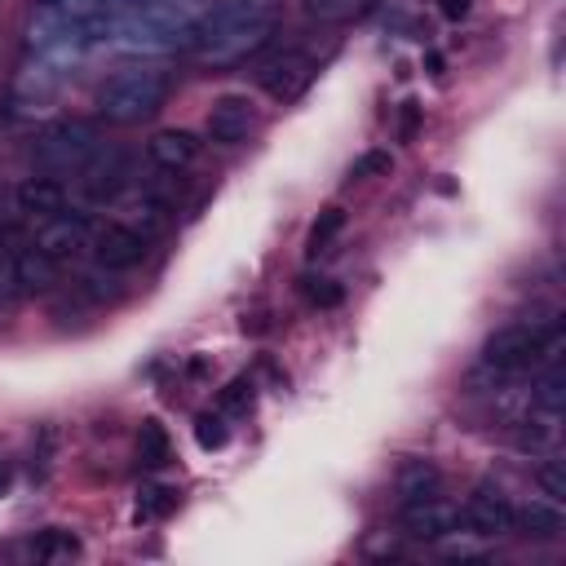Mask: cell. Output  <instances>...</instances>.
Segmentation results:
<instances>
[{"instance_id": "21", "label": "cell", "mask_w": 566, "mask_h": 566, "mask_svg": "<svg viewBox=\"0 0 566 566\" xmlns=\"http://www.w3.org/2000/svg\"><path fill=\"white\" fill-rule=\"evenodd\" d=\"M195 442H199L203 451L226 447V416H221V411H203V416L195 420Z\"/></svg>"}, {"instance_id": "18", "label": "cell", "mask_w": 566, "mask_h": 566, "mask_svg": "<svg viewBox=\"0 0 566 566\" xmlns=\"http://www.w3.org/2000/svg\"><path fill=\"white\" fill-rule=\"evenodd\" d=\"M376 0H301L305 18L310 22H323V27H336V22H349L358 13H367Z\"/></svg>"}, {"instance_id": "2", "label": "cell", "mask_w": 566, "mask_h": 566, "mask_svg": "<svg viewBox=\"0 0 566 566\" xmlns=\"http://www.w3.org/2000/svg\"><path fill=\"white\" fill-rule=\"evenodd\" d=\"M168 102V71L159 66H124L97 88V111L111 124H142Z\"/></svg>"}, {"instance_id": "14", "label": "cell", "mask_w": 566, "mask_h": 566, "mask_svg": "<svg viewBox=\"0 0 566 566\" xmlns=\"http://www.w3.org/2000/svg\"><path fill=\"white\" fill-rule=\"evenodd\" d=\"M57 283V261H49L35 243L13 248V292L18 296H44Z\"/></svg>"}, {"instance_id": "23", "label": "cell", "mask_w": 566, "mask_h": 566, "mask_svg": "<svg viewBox=\"0 0 566 566\" xmlns=\"http://www.w3.org/2000/svg\"><path fill=\"white\" fill-rule=\"evenodd\" d=\"M535 482H539V491L553 500V504H562L566 500V473H562V460L553 455V460H544L539 469H535Z\"/></svg>"}, {"instance_id": "19", "label": "cell", "mask_w": 566, "mask_h": 566, "mask_svg": "<svg viewBox=\"0 0 566 566\" xmlns=\"http://www.w3.org/2000/svg\"><path fill=\"white\" fill-rule=\"evenodd\" d=\"M137 464H146V469L168 464V433H164L159 420H142V433H137Z\"/></svg>"}, {"instance_id": "27", "label": "cell", "mask_w": 566, "mask_h": 566, "mask_svg": "<svg viewBox=\"0 0 566 566\" xmlns=\"http://www.w3.org/2000/svg\"><path fill=\"white\" fill-rule=\"evenodd\" d=\"M416 119H420V106H416V102H407V111H402V142H411Z\"/></svg>"}, {"instance_id": "28", "label": "cell", "mask_w": 566, "mask_h": 566, "mask_svg": "<svg viewBox=\"0 0 566 566\" xmlns=\"http://www.w3.org/2000/svg\"><path fill=\"white\" fill-rule=\"evenodd\" d=\"M9 486H13V460L0 455V495H9Z\"/></svg>"}, {"instance_id": "16", "label": "cell", "mask_w": 566, "mask_h": 566, "mask_svg": "<svg viewBox=\"0 0 566 566\" xmlns=\"http://www.w3.org/2000/svg\"><path fill=\"white\" fill-rule=\"evenodd\" d=\"M433 495H442V469L433 460H407L398 469V509L416 500H433Z\"/></svg>"}, {"instance_id": "10", "label": "cell", "mask_w": 566, "mask_h": 566, "mask_svg": "<svg viewBox=\"0 0 566 566\" xmlns=\"http://www.w3.org/2000/svg\"><path fill=\"white\" fill-rule=\"evenodd\" d=\"M252 128H256V111L243 93H226V97L212 102V111H208V137L212 142L239 146V142H248Z\"/></svg>"}, {"instance_id": "15", "label": "cell", "mask_w": 566, "mask_h": 566, "mask_svg": "<svg viewBox=\"0 0 566 566\" xmlns=\"http://www.w3.org/2000/svg\"><path fill=\"white\" fill-rule=\"evenodd\" d=\"M562 526H566L562 504H553V500H548V504H544V500H531V504L513 509V526H509V531H517V535H526V539H557Z\"/></svg>"}, {"instance_id": "24", "label": "cell", "mask_w": 566, "mask_h": 566, "mask_svg": "<svg viewBox=\"0 0 566 566\" xmlns=\"http://www.w3.org/2000/svg\"><path fill=\"white\" fill-rule=\"evenodd\" d=\"M172 504H177V491L150 486V491H142V500H137V517H164Z\"/></svg>"}, {"instance_id": "17", "label": "cell", "mask_w": 566, "mask_h": 566, "mask_svg": "<svg viewBox=\"0 0 566 566\" xmlns=\"http://www.w3.org/2000/svg\"><path fill=\"white\" fill-rule=\"evenodd\" d=\"M340 230H345V212H340V208H323L318 221H314L310 234H305V256H310V261H323V256L336 248Z\"/></svg>"}, {"instance_id": "9", "label": "cell", "mask_w": 566, "mask_h": 566, "mask_svg": "<svg viewBox=\"0 0 566 566\" xmlns=\"http://www.w3.org/2000/svg\"><path fill=\"white\" fill-rule=\"evenodd\" d=\"M88 248H93V261H97L102 270L119 274V270L142 265V256H146V234L133 230V226H102Z\"/></svg>"}, {"instance_id": "25", "label": "cell", "mask_w": 566, "mask_h": 566, "mask_svg": "<svg viewBox=\"0 0 566 566\" xmlns=\"http://www.w3.org/2000/svg\"><path fill=\"white\" fill-rule=\"evenodd\" d=\"M248 402H252V380L248 376H239V380H230L221 389V416L226 411H248Z\"/></svg>"}, {"instance_id": "3", "label": "cell", "mask_w": 566, "mask_h": 566, "mask_svg": "<svg viewBox=\"0 0 566 566\" xmlns=\"http://www.w3.org/2000/svg\"><path fill=\"white\" fill-rule=\"evenodd\" d=\"M557 327L544 332L539 323H504L486 336L482 345V367L495 376H517L526 367H535L539 358H557Z\"/></svg>"}, {"instance_id": "13", "label": "cell", "mask_w": 566, "mask_h": 566, "mask_svg": "<svg viewBox=\"0 0 566 566\" xmlns=\"http://www.w3.org/2000/svg\"><path fill=\"white\" fill-rule=\"evenodd\" d=\"M13 203H18V212H27V217L44 221V217L66 212V186H62L57 177H49V172L22 177V186L13 190Z\"/></svg>"}, {"instance_id": "29", "label": "cell", "mask_w": 566, "mask_h": 566, "mask_svg": "<svg viewBox=\"0 0 566 566\" xmlns=\"http://www.w3.org/2000/svg\"><path fill=\"white\" fill-rule=\"evenodd\" d=\"M442 13L447 18H464L469 13V0H442Z\"/></svg>"}, {"instance_id": "26", "label": "cell", "mask_w": 566, "mask_h": 566, "mask_svg": "<svg viewBox=\"0 0 566 566\" xmlns=\"http://www.w3.org/2000/svg\"><path fill=\"white\" fill-rule=\"evenodd\" d=\"M305 296H310L314 305H336V301H340V287L327 283V279H305Z\"/></svg>"}, {"instance_id": "8", "label": "cell", "mask_w": 566, "mask_h": 566, "mask_svg": "<svg viewBox=\"0 0 566 566\" xmlns=\"http://www.w3.org/2000/svg\"><path fill=\"white\" fill-rule=\"evenodd\" d=\"M314 80V57L301 53V49H283L274 62H265L261 71V88L274 97V102H296Z\"/></svg>"}, {"instance_id": "11", "label": "cell", "mask_w": 566, "mask_h": 566, "mask_svg": "<svg viewBox=\"0 0 566 566\" xmlns=\"http://www.w3.org/2000/svg\"><path fill=\"white\" fill-rule=\"evenodd\" d=\"M398 513H402V531H407L411 539H442V535H451V531L460 526V513H455L442 495L402 504Z\"/></svg>"}, {"instance_id": "12", "label": "cell", "mask_w": 566, "mask_h": 566, "mask_svg": "<svg viewBox=\"0 0 566 566\" xmlns=\"http://www.w3.org/2000/svg\"><path fill=\"white\" fill-rule=\"evenodd\" d=\"M199 155V142L190 128H159L150 142H146V164L155 172H186Z\"/></svg>"}, {"instance_id": "7", "label": "cell", "mask_w": 566, "mask_h": 566, "mask_svg": "<svg viewBox=\"0 0 566 566\" xmlns=\"http://www.w3.org/2000/svg\"><path fill=\"white\" fill-rule=\"evenodd\" d=\"M460 522H464L469 535H478V539H495V535H504V531L513 526V504H509V495H504L500 486L482 482V486L464 500Z\"/></svg>"}, {"instance_id": "20", "label": "cell", "mask_w": 566, "mask_h": 566, "mask_svg": "<svg viewBox=\"0 0 566 566\" xmlns=\"http://www.w3.org/2000/svg\"><path fill=\"white\" fill-rule=\"evenodd\" d=\"M75 553H80V539L71 531H57V526H49L40 539H31L35 562H62V557H75Z\"/></svg>"}, {"instance_id": "6", "label": "cell", "mask_w": 566, "mask_h": 566, "mask_svg": "<svg viewBox=\"0 0 566 566\" xmlns=\"http://www.w3.org/2000/svg\"><path fill=\"white\" fill-rule=\"evenodd\" d=\"M31 243H35L49 261L66 265V261H75V256L88 252L93 230H88V221H84L80 212H57V217H44V221H40V230H35Z\"/></svg>"}, {"instance_id": "5", "label": "cell", "mask_w": 566, "mask_h": 566, "mask_svg": "<svg viewBox=\"0 0 566 566\" xmlns=\"http://www.w3.org/2000/svg\"><path fill=\"white\" fill-rule=\"evenodd\" d=\"M133 181V150L128 146H97L93 159L80 168V195L84 203H111Z\"/></svg>"}, {"instance_id": "4", "label": "cell", "mask_w": 566, "mask_h": 566, "mask_svg": "<svg viewBox=\"0 0 566 566\" xmlns=\"http://www.w3.org/2000/svg\"><path fill=\"white\" fill-rule=\"evenodd\" d=\"M97 146H102V128H97L93 119L71 115V119L49 124V128L35 137L31 155H35V164H40V172L66 177V172H80V168L93 159Z\"/></svg>"}, {"instance_id": "1", "label": "cell", "mask_w": 566, "mask_h": 566, "mask_svg": "<svg viewBox=\"0 0 566 566\" xmlns=\"http://www.w3.org/2000/svg\"><path fill=\"white\" fill-rule=\"evenodd\" d=\"M274 27H279V0H217L181 35L195 62L239 66L270 44Z\"/></svg>"}, {"instance_id": "22", "label": "cell", "mask_w": 566, "mask_h": 566, "mask_svg": "<svg viewBox=\"0 0 566 566\" xmlns=\"http://www.w3.org/2000/svg\"><path fill=\"white\" fill-rule=\"evenodd\" d=\"M380 172H389V150H367V155H358V159L349 164L345 181L354 186V181H371V177H380Z\"/></svg>"}]
</instances>
